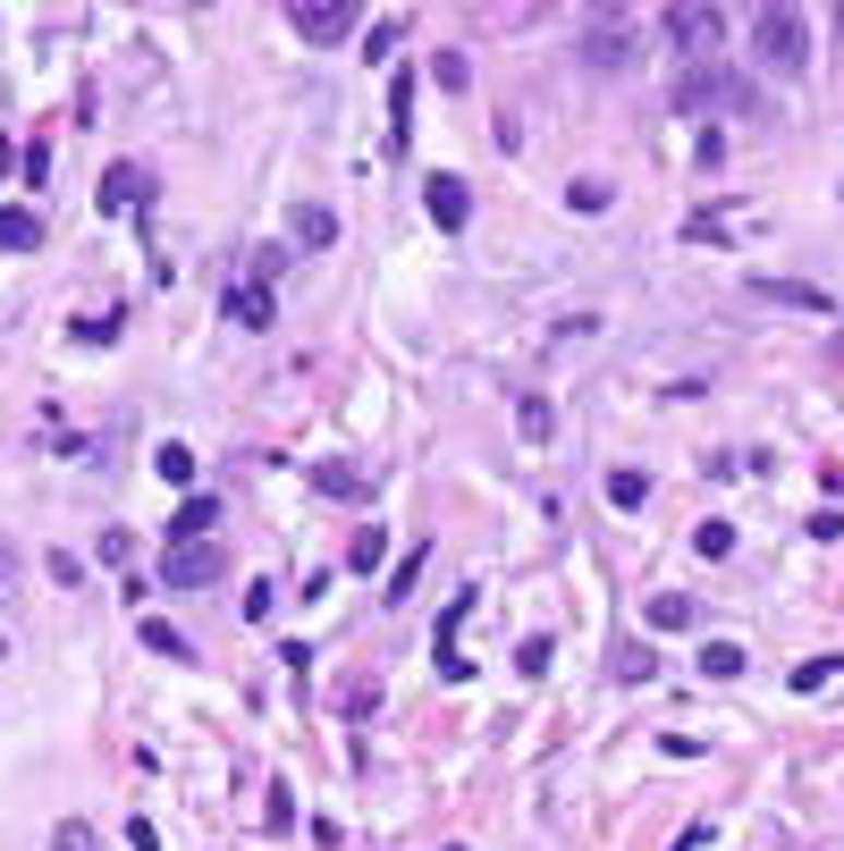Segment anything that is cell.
<instances>
[{
    "label": "cell",
    "mask_w": 844,
    "mask_h": 851,
    "mask_svg": "<svg viewBox=\"0 0 844 851\" xmlns=\"http://www.w3.org/2000/svg\"><path fill=\"white\" fill-rule=\"evenodd\" d=\"M659 34H667L676 51H710L718 34H726V17H718V9H659Z\"/></svg>",
    "instance_id": "cell-8"
},
{
    "label": "cell",
    "mask_w": 844,
    "mask_h": 851,
    "mask_svg": "<svg viewBox=\"0 0 844 851\" xmlns=\"http://www.w3.org/2000/svg\"><path fill=\"white\" fill-rule=\"evenodd\" d=\"M516 674H550V641H541V632H532V641L516 649Z\"/></svg>",
    "instance_id": "cell-31"
},
{
    "label": "cell",
    "mask_w": 844,
    "mask_h": 851,
    "mask_svg": "<svg viewBox=\"0 0 844 851\" xmlns=\"http://www.w3.org/2000/svg\"><path fill=\"white\" fill-rule=\"evenodd\" d=\"M304 481H313L322 498H338V506H363V498H372V473H363V464H304Z\"/></svg>",
    "instance_id": "cell-10"
},
{
    "label": "cell",
    "mask_w": 844,
    "mask_h": 851,
    "mask_svg": "<svg viewBox=\"0 0 844 851\" xmlns=\"http://www.w3.org/2000/svg\"><path fill=\"white\" fill-rule=\"evenodd\" d=\"M406 26H414L406 9H397V17H381V26H372V60H381V51H397V42H406Z\"/></svg>",
    "instance_id": "cell-28"
},
{
    "label": "cell",
    "mask_w": 844,
    "mask_h": 851,
    "mask_svg": "<svg viewBox=\"0 0 844 851\" xmlns=\"http://www.w3.org/2000/svg\"><path fill=\"white\" fill-rule=\"evenodd\" d=\"M144 649H153V658H169V666H195V641H186L178 624H161V616H144Z\"/></svg>",
    "instance_id": "cell-15"
},
{
    "label": "cell",
    "mask_w": 844,
    "mask_h": 851,
    "mask_svg": "<svg viewBox=\"0 0 844 851\" xmlns=\"http://www.w3.org/2000/svg\"><path fill=\"white\" fill-rule=\"evenodd\" d=\"M516 430H523V439H550V430H557L550 397H516Z\"/></svg>",
    "instance_id": "cell-20"
},
{
    "label": "cell",
    "mask_w": 844,
    "mask_h": 851,
    "mask_svg": "<svg viewBox=\"0 0 844 851\" xmlns=\"http://www.w3.org/2000/svg\"><path fill=\"white\" fill-rule=\"evenodd\" d=\"M0 607H9V599H0Z\"/></svg>",
    "instance_id": "cell-34"
},
{
    "label": "cell",
    "mask_w": 844,
    "mask_h": 851,
    "mask_svg": "<svg viewBox=\"0 0 844 851\" xmlns=\"http://www.w3.org/2000/svg\"><path fill=\"white\" fill-rule=\"evenodd\" d=\"M642 498H650V481H642V473H608V506H625V514H634Z\"/></svg>",
    "instance_id": "cell-24"
},
{
    "label": "cell",
    "mask_w": 844,
    "mask_h": 851,
    "mask_svg": "<svg viewBox=\"0 0 844 851\" xmlns=\"http://www.w3.org/2000/svg\"><path fill=\"white\" fill-rule=\"evenodd\" d=\"M439 94H465V51H439Z\"/></svg>",
    "instance_id": "cell-33"
},
{
    "label": "cell",
    "mask_w": 844,
    "mask_h": 851,
    "mask_svg": "<svg viewBox=\"0 0 844 851\" xmlns=\"http://www.w3.org/2000/svg\"><path fill=\"white\" fill-rule=\"evenodd\" d=\"M751 295L760 304H785V313H836V295L811 287V279H751Z\"/></svg>",
    "instance_id": "cell-9"
},
{
    "label": "cell",
    "mask_w": 844,
    "mask_h": 851,
    "mask_svg": "<svg viewBox=\"0 0 844 851\" xmlns=\"http://www.w3.org/2000/svg\"><path fill=\"white\" fill-rule=\"evenodd\" d=\"M288 26L304 34V42H347V34L363 26L355 0H304V9H288Z\"/></svg>",
    "instance_id": "cell-5"
},
{
    "label": "cell",
    "mask_w": 844,
    "mask_h": 851,
    "mask_svg": "<svg viewBox=\"0 0 844 851\" xmlns=\"http://www.w3.org/2000/svg\"><path fill=\"white\" fill-rule=\"evenodd\" d=\"M288 236H296V245H313V253L338 245V211H322V203H296V211H288Z\"/></svg>",
    "instance_id": "cell-14"
},
{
    "label": "cell",
    "mask_w": 844,
    "mask_h": 851,
    "mask_svg": "<svg viewBox=\"0 0 844 851\" xmlns=\"http://www.w3.org/2000/svg\"><path fill=\"white\" fill-rule=\"evenodd\" d=\"M836 666H844V658H803V666H794V692H819V683H828Z\"/></svg>",
    "instance_id": "cell-29"
},
{
    "label": "cell",
    "mask_w": 844,
    "mask_h": 851,
    "mask_svg": "<svg viewBox=\"0 0 844 851\" xmlns=\"http://www.w3.org/2000/svg\"><path fill=\"white\" fill-rule=\"evenodd\" d=\"M228 557L212 548V539H195V548H161V582L169 591H203V582H220Z\"/></svg>",
    "instance_id": "cell-6"
},
{
    "label": "cell",
    "mask_w": 844,
    "mask_h": 851,
    "mask_svg": "<svg viewBox=\"0 0 844 851\" xmlns=\"http://www.w3.org/2000/svg\"><path fill=\"white\" fill-rule=\"evenodd\" d=\"M473 624V599H448V616H439V641H431V649H439V674H448V683H465V674H473V658H465V649H456V632Z\"/></svg>",
    "instance_id": "cell-11"
},
{
    "label": "cell",
    "mask_w": 844,
    "mask_h": 851,
    "mask_svg": "<svg viewBox=\"0 0 844 851\" xmlns=\"http://www.w3.org/2000/svg\"><path fill=\"white\" fill-rule=\"evenodd\" d=\"M347 566H355V573L389 566V532H381V523H372V532H355V548H347Z\"/></svg>",
    "instance_id": "cell-21"
},
{
    "label": "cell",
    "mask_w": 844,
    "mask_h": 851,
    "mask_svg": "<svg viewBox=\"0 0 844 851\" xmlns=\"http://www.w3.org/2000/svg\"><path fill=\"white\" fill-rule=\"evenodd\" d=\"M43 245V220L34 211H0V253H34Z\"/></svg>",
    "instance_id": "cell-17"
},
{
    "label": "cell",
    "mask_w": 844,
    "mask_h": 851,
    "mask_svg": "<svg viewBox=\"0 0 844 851\" xmlns=\"http://www.w3.org/2000/svg\"><path fill=\"white\" fill-rule=\"evenodd\" d=\"M692 548H701V557H726V548H735V523H718V514H710V523L692 532Z\"/></svg>",
    "instance_id": "cell-26"
},
{
    "label": "cell",
    "mask_w": 844,
    "mask_h": 851,
    "mask_svg": "<svg viewBox=\"0 0 844 851\" xmlns=\"http://www.w3.org/2000/svg\"><path fill=\"white\" fill-rule=\"evenodd\" d=\"M650 624H659V632H684V624H692V599H650Z\"/></svg>",
    "instance_id": "cell-27"
},
{
    "label": "cell",
    "mask_w": 844,
    "mask_h": 851,
    "mask_svg": "<svg viewBox=\"0 0 844 851\" xmlns=\"http://www.w3.org/2000/svg\"><path fill=\"white\" fill-rule=\"evenodd\" d=\"M566 203H575V211H608V178H575Z\"/></svg>",
    "instance_id": "cell-25"
},
{
    "label": "cell",
    "mask_w": 844,
    "mask_h": 851,
    "mask_svg": "<svg viewBox=\"0 0 844 851\" xmlns=\"http://www.w3.org/2000/svg\"><path fill=\"white\" fill-rule=\"evenodd\" d=\"M650 641H617V683H650Z\"/></svg>",
    "instance_id": "cell-22"
},
{
    "label": "cell",
    "mask_w": 844,
    "mask_h": 851,
    "mask_svg": "<svg viewBox=\"0 0 844 851\" xmlns=\"http://www.w3.org/2000/svg\"><path fill=\"white\" fill-rule=\"evenodd\" d=\"M583 60L600 68V76H617V68L634 60V9H591L583 17Z\"/></svg>",
    "instance_id": "cell-3"
},
{
    "label": "cell",
    "mask_w": 844,
    "mask_h": 851,
    "mask_svg": "<svg viewBox=\"0 0 844 851\" xmlns=\"http://www.w3.org/2000/svg\"><path fill=\"white\" fill-rule=\"evenodd\" d=\"M212 523H220V506H212V498H186L178 514H169V548H195V539H212Z\"/></svg>",
    "instance_id": "cell-13"
},
{
    "label": "cell",
    "mask_w": 844,
    "mask_h": 851,
    "mask_svg": "<svg viewBox=\"0 0 844 851\" xmlns=\"http://www.w3.org/2000/svg\"><path fill=\"white\" fill-rule=\"evenodd\" d=\"M422 211H431L439 236H465V220H473V186H465V178H431V186H422Z\"/></svg>",
    "instance_id": "cell-7"
},
{
    "label": "cell",
    "mask_w": 844,
    "mask_h": 851,
    "mask_svg": "<svg viewBox=\"0 0 844 851\" xmlns=\"http://www.w3.org/2000/svg\"><path fill=\"white\" fill-rule=\"evenodd\" d=\"M701 674H718V683L744 674V649H735V641H701Z\"/></svg>",
    "instance_id": "cell-23"
},
{
    "label": "cell",
    "mask_w": 844,
    "mask_h": 851,
    "mask_svg": "<svg viewBox=\"0 0 844 851\" xmlns=\"http://www.w3.org/2000/svg\"><path fill=\"white\" fill-rule=\"evenodd\" d=\"M43 573H51V582H68V591H76V582H85V566H76V557H68V548H51V557H43Z\"/></svg>",
    "instance_id": "cell-32"
},
{
    "label": "cell",
    "mask_w": 844,
    "mask_h": 851,
    "mask_svg": "<svg viewBox=\"0 0 844 851\" xmlns=\"http://www.w3.org/2000/svg\"><path fill=\"white\" fill-rule=\"evenodd\" d=\"M119 320H128L119 304H110V313H85L76 320V347H119Z\"/></svg>",
    "instance_id": "cell-18"
},
{
    "label": "cell",
    "mask_w": 844,
    "mask_h": 851,
    "mask_svg": "<svg viewBox=\"0 0 844 851\" xmlns=\"http://www.w3.org/2000/svg\"><path fill=\"white\" fill-rule=\"evenodd\" d=\"M228 329H270V313H279V304H270V287L262 279H245V287H228Z\"/></svg>",
    "instance_id": "cell-12"
},
{
    "label": "cell",
    "mask_w": 844,
    "mask_h": 851,
    "mask_svg": "<svg viewBox=\"0 0 844 851\" xmlns=\"http://www.w3.org/2000/svg\"><path fill=\"white\" fill-rule=\"evenodd\" d=\"M153 473H161L169 489H186V481H195V455H186V447L169 439V447H153Z\"/></svg>",
    "instance_id": "cell-19"
},
{
    "label": "cell",
    "mask_w": 844,
    "mask_h": 851,
    "mask_svg": "<svg viewBox=\"0 0 844 851\" xmlns=\"http://www.w3.org/2000/svg\"><path fill=\"white\" fill-rule=\"evenodd\" d=\"M406 135H414V76L397 68L389 76V144H406Z\"/></svg>",
    "instance_id": "cell-16"
},
{
    "label": "cell",
    "mask_w": 844,
    "mask_h": 851,
    "mask_svg": "<svg viewBox=\"0 0 844 851\" xmlns=\"http://www.w3.org/2000/svg\"><path fill=\"white\" fill-rule=\"evenodd\" d=\"M676 110H760V94H751L735 68H718V60H692L676 76Z\"/></svg>",
    "instance_id": "cell-2"
},
{
    "label": "cell",
    "mask_w": 844,
    "mask_h": 851,
    "mask_svg": "<svg viewBox=\"0 0 844 851\" xmlns=\"http://www.w3.org/2000/svg\"><path fill=\"white\" fill-rule=\"evenodd\" d=\"M51 851H94V826H85V818H60V835H51Z\"/></svg>",
    "instance_id": "cell-30"
},
{
    "label": "cell",
    "mask_w": 844,
    "mask_h": 851,
    "mask_svg": "<svg viewBox=\"0 0 844 851\" xmlns=\"http://www.w3.org/2000/svg\"><path fill=\"white\" fill-rule=\"evenodd\" d=\"M751 51H760V68L794 76V68L811 60V26H803V9H751Z\"/></svg>",
    "instance_id": "cell-1"
},
{
    "label": "cell",
    "mask_w": 844,
    "mask_h": 851,
    "mask_svg": "<svg viewBox=\"0 0 844 851\" xmlns=\"http://www.w3.org/2000/svg\"><path fill=\"white\" fill-rule=\"evenodd\" d=\"M144 203H153V169H144V160H110V169H101L94 211H101V220H144Z\"/></svg>",
    "instance_id": "cell-4"
}]
</instances>
